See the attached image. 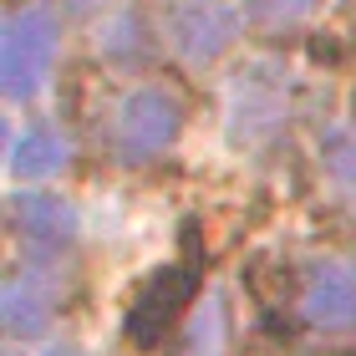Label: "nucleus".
Instances as JSON below:
<instances>
[{
    "instance_id": "1a4fd4ad",
    "label": "nucleus",
    "mask_w": 356,
    "mask_h": 356,
    "mask_svg": "<svg viewBox=\"0 0 356 356\" xmlns=\"http://www.w3.org/2000/svg\"><path fill=\"white\" fill-rule=\"evenodd\" d=\"M61 168H67V138H61L51 122H36V127H26V133L10 138V173L15 178L41 184V178H51Z\"/></svg>"
},
{
    "instance_id": "f03ea898",
    "label": "nucleus",
    "mask_w": 356,
    "mask_h": 356,
    "mask_svg": "<svg viewBox=\"0 0 356 356\" xmlns=\"http://www.w3.org/2000/svg\"><path fill=\"white\" fill-rule=\"evenodd\" d=\"M56 51H61V26L51 10L41 6L10 10L0 21V92H6V102H31L51 76Z\"/></svg>"
},
{
    "instance_id": "0eeeda50",
    "label": "nucleus",
    "mask_w": 356,
    "mask_h": 356,
    "mask_svg": "<svg viewBox=\"0 0 356 356\" xmlns=\"http://www.w3.org/2000/svg\"><path fill=\"white\" fill-rule=\"evenodd\" d=\"M290 118V92L285 72H275L270 61H254L234 76L229 87V138L234 143H265L285 127Z\"/></svg>"
},
{
    "instance_id": "f257e3e1",
    "label": "nucleus",
    "mask_w": 356,
    "mask_h": 356,
    "mask_svg": "<svg viewBox=\"0 0 356 356\" xmlns=\"http://www.w3.org/2000/svg\"><path fill=\"white\" fill-rule=\"evenodd\" d=\"M184 122H188V102L178 87L168 82L133 87L127 97H118L107 118V153L118 163H153L178 143Z\"/></svg>"
},
{
    "instance_id": "423d86ee",
    "label": "nucleus",
    "mask_w": 356,
    "mask_h": 356,
    "mask_svg": "<svg viewBox=\"0 0 356 356\" xmlns=\"http://www.w3.org/2000/svg\"><path fill=\"white\" fill-rule=\"evenodd\" d=\"M296 316L326 336L356 331V260L326 254V260L305 265L296 285Z\"/></svg>"
},
{
    "instance_id": "f8f14e48",
    "label": "nucleus",
    "mask_w": 356,
    "mask_h": 356,
    "mask_svg": "<svg viewBox=\"0 0 356 356\" xmlns=\"http://www.w3.org/2000/svg\"><path fill=\"white\" fill-rule=\"evenodd\" d=\"M36 356H92V351H82V346H46V351H36Z\"/></svg>"
},
{
    "instance_id": "6e6552de",
    "label": "nucleus",
    "mask_w": 356,
    "mask_h": 356,
    "mask_svg": "<svg viewBox=\"0 0 356 356\" xmlns=\"http://www.w3.org/2000/svg\"><path fill=\"white\" fill-rule=\"evenodd\" d=\"M10 229L26 239L31 250H41V254H56V250H67L72 239H76V209L61 199V193H15L10 199Z\"/></svg>"
},
{
    "instance_id": "20e7f679",
    "label": "nucleus",
    "mask_w": 356,
    "mask_h": 356,
    "mask_svg": "<svg viewBox=\"0 0 356 356\" xmlns=\"http://www.w3.org/2000/svg\"><path fill=\"white\" fill-rule=\"evenodd\" d=\"M72 290H67V275L46 260H26L6 275V285H0V321H6V331L15 341H31V336H41L46 326H56L61 311H67Z\"/></svg>"
},
{
    "instance_id": "7ed1b4c3",
    "label": "nucleus",
    "mask_w": 356,
    "mask_h": 356,
    "mask_svg": "<svg viewBox=\"0 0 356 356\" xmlns=\"http://www.w3.org/2000/svg\"><path fill=\"white\" fill-rule=\"evenodd\" d=\"M193 300H199V265H193V260L158 265L148 280L138 285L133 305H127L122 336H127L138 351H158L178 326H184V316H188Z\"/></svg>"
},
{
    "instance_id": "9d476101",
    "label": "nucleus",
    "mask_w": 356,
    "mask_h": 356,
    "mask_svg": "<svg viewBox=\"0 0 356 356\" xmlns=\"http://www.w3.org/2000/svg\"><path fill=\"white\" fill-rule=\"evenodd\" d=\"M321 163H326V173L336 178V184L356 188V127H331L326 138H321Z\"/></svg>"
},
{
    "instance_id": "9b49d317",
    "label": "nucleus",
    "mask_w": 356,
    "mask_h": 356,
    "mask_svg": "<svg viewBox=\"0 0 356 356\" xmlns=\"http://www.w3.org/2000/svg\"><path fill=\"white\" fill-rule=\"evenodd\" d=\"M250 10L270 26H290V21H300V15H311L316 0H250Z\"/></svg>"
},
{
    "instance_id": "39448f33",
    "label": "nucleus",
    "mask_w": 356,
    "mask_h": 356,
    "mask_svg": "<svg viewBox=\"0 0 356 356\" xmlns=\"http://www.w3.org/2000/svg\"><path fill=\"white\" fill-rule=\"evenodd\" d=\"M239 26H245V15L234 0H168V15H163L168 46L188 67L219 61L239 41Z\"/></svg>"
}]
</instances>
